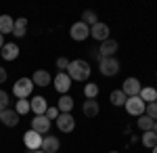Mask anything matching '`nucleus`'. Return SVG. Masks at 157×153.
Here are the masks:
<instances>
[{
  "label": "nucleus",
  "instance_id": "4be33fe9",
  "mask_svg": "<svg viewBox=\"0 0 157 153\" xmlns=\"http://www.w3.org/2000/svg\"><path fill=\"white\" fill-rule=\"evenodd\" d=\"M13 25H15V19L11 15H0V34H13Z\"/></svg>",
  "mask_w": 157,
  "mask_h": 153
},
{
  "label": "nucleus",
  "instance_id": "c756f323",
  "mask_svg": "<svg viewBox=\"0 0 157 153\" xmlns=\"http://www.w3.org/2000/svg\"><path fill=\"white\" fill-rule=\"evenodd\" d=\"M9 94L4 92V90H0V111H4V109H9Z\"/></svg>",
  "mask_w": 157,
  "mask_h": 153
},
{
  "label": "nucleus",
  "instance_id": "cd10ccee",
  "mask_svg": "<svg viewBox=\"0 0 157 153\" xmlns=\"http://www.w3.org/2000/svg\"><path fill=\"white\" fill-rule=\"evenodd\" d=\"M84 94H86V99H97V94H98V84L88 82V84L84 86Z\"/></svg>",
  "mask_w": 157,
  "mask_h": 153
},
{
  "label": "nucleus",
  "instance_id": "72a5a7b5",
  "mask_svg": "<svg viewBox=\"0 0 157 153\" xmlns=\"http://www.w3.org/2000/svg\"><path fill=\"white\" fill-rule=\"evenodd\" d=\"M2 46H4V36L0 34V50H2Z\"/></svg>",
  "mask_w": 157,
  "mask_h": 153
},
{
  "label": "nucleus",
  "instance_id": "f3484780",
  "mask_svg": "<svg viewBox=\"0 0 157 153\" xmlns=\"http://www.w3.org/2000/svg\"><path fill=\"white\" fill-rule=\"evenodd\" d=\"M98 111H101V107H98L97 99H86L84 105H82V113H84L86 118H94L98 116Z\"/></svg>",
  "mask_w": 157,
  "mask_h": 153
},
{
  "label": "nucleus",
  "instance_id": "6e6552de",
  "mask_svg": "<svg viewBox=\"0 0 157 153\" xmlns=\"http://www.w3.org/2000/svg\"><path fill=\"white\" fill-rule=\"evenodd\" d=\"M57 122V128L61 130V132H73V128H75V118H73L71 113H59V118L55 120Z\"/></svg>",
  "mask_w": 157,
  "mask_h": 153
},
{
  "label": "nucleus",
  "instance_id": "9d476101",
  "mask_svg": "<svg viewBox=\"0 0 157 153\" xmlns=\"http://www.w3.org/2000/svg\"><path fill=\"white\" fill-rule=\"evenodd\" d=\"M117 40H105V42H101V46H98V55H101V59H109V57H113L115 53H117Z\"/></svg>",
  "mask_w": 157,
  "mask_h": 153
},
{
  "label": "nucleus",
  "instance_id": "7ed1b4c3",
  "mask_svg": "<svg viewBox=\"0 0 157 153\" xmlns=\"http://www.w3.org/2000/svg\"><path fill=\"white\" fill-rule=\"evenodd\" d=\"M120 61L115 59V57H109V59H101L98 61V71L105 76V78H113V76H117V71H120Z\"/></svg>",
  "mask_w": 157,
  "mask_h": 153
},
{
  "label": "nucleus",
  "instance_id": "e433bc0d",
  "mask_svg": "<svg viewBox=\"0 0 157 153\" xmlns=\"http://www.w3.org/2000/svg\"><path fill=\"white\" fill-rule=\"evenodd\" d=\"M151 153H157V145H155V147H153V149H151Z\"/></svg>",
  "mask_w": 157,
  "mask_h": 153
},
{
  "label": "nucleus",
  "instance_id": "1a4fd4ad",
  "mask_svg": "<svg viewBox=\"0 0 157 153\" xmlns=\"http://www.w3.org/2000/svg\"><path fill=\"white\" fill-rule=\"evenodd\" d=\"M140 88H143V86L138 82V78H126V80H124V86H121V92L130 99V96H138Z\"/></svg>",
  "mask_w": 157,
  "mask_h": 153
},
{
  "label": "nucleus",
  "instance_id": "5701e85b",
  "mask_svg": "<svg viewBox=\"0 0 157 153\" xmlns=\"http://www.w3.org/2000/svg\"><path fill=\"white\" fill-rule=\"evenodd\" d=\"M109 101H111V105H115V107H124L126 101H128V96L121 92V90H113V92L109 94Z\"/></svg>",
  "mask_w": 157,
  "mask_h": 153
},
{
  "label": "nucleus",
  "instance_id": "b1692460",
  "mask_svg": "<svg viewBox=\"0 0 157 153\" xmlns=\"http://www.w3.org/2000/svg\"><path fill=\"white\" fill-rule=\"evenodd\" d=\"M140 141H143V145H145V147H149V149H153V147L157 145V134L153 132V130H149V132H143Z\"/></svg>",
  "mask_w": 157,
  "mask_h": 153
},
{
  "label": "nucleus",
  "instance_id": "a211bd4d",
  "mask_svg": "<svg viewBox=\"0 0 157 153\" xmlns=\"http://www.w3.org/2000/svg\"><path fill=\"white\" fill-rule=\"evenodd\" d=\"M50 80H52V78H50V73L46 69L34 71V78H32V82L36 84V86H42V88H44V86H50Z\"/></svg>",
  "mask_w": 157,
  "mask_h": 153
},
{
  "label": "nucleus",
  "instance_id": "423d86ee",
  "mask_svg": "<svg viewBox=\"0 0 157 153\" xmlns=\"http://www.w3.org/2000/svg\"><path fill=\"white\" fill-rule=\"evenodd\" d=\"M69 36H71V40H75V42H84L86 38L90 36V27L86 23H82V21H78V23H73L69 27Z\"/></svg>",
  "mask_w": 157,
  "mask_h": 153
},
{
  "label": "nucleus",
  "instance_id": "ddd939ff",
  "mask_svg": "<svg viewBox=\"0 0 157 153\" xmlns=\"http://www.w3.org/2000/svg\"><path fill=\"white\" fill-rule=\"evenodd\" d=\"M19 46H17V42H4V46L0 50V55H2V59L4 61H15L19 57Z\"/></svg>",
  "mask_w": 157,
  "mask_h": 153
},
{
  "label": "nucleus",
  "instance_id": "2f4dec72",
  "mask_svg": "<svg viewBox=\"0 0 157 153\" xmlns=\"http://www.w3.org/2000/svg\"><path fill=\"white\" fill-rule=\"evenodd\" d=\"M57 67H59V71H65L69 67V59H67V57H59V59H57Z\"/></svg>",
  "mask_w": 157,
  "mask_h": 153
},
{
  "label": "nucleus",
  "instance_id": "6ab92c4d",
  "mask_svg": "<svg viewBox=\"0 0 157 153\" xmlns=\"http://www.w3.org/2000/svg\"><path fill=\"white\" fill-rule=\"evenodd\" d=\"M138 96H140V101H143L145 105H149V103H155L157 101V90L153 86H145V88H140Z\"/></svg>",
  "mask_w": 157,
  "mask_h": 153
},
{
  "label": "nucleus",
  "instance_id": "20e7f679",
  "mask_svg": "<svg viewBox=\"0 0 157 153\" xmlns=\"http://www.w3.org/2000/svg\"><path fill=\"white\" fill-rule=\"evenodd\" d=\"M126 111L130 113V116H134V118H140V116H145V103L140 101V96H130L128 101H126Z\"/></svg>",
  "mask_w": 157,
  "mask_h": 153
},
{
  "label": "nucleus",
  "instance_id": "f704fd0d",
  "mask_svg": "<svg viewBox=\"0 0 157 153\" xmlns=\"http://www.w3.org/2000/svg\"><path fill=\"white\" fill-rule=\"evenodd\" d=\"M153 132H155V134H157V122H155V124H153Z\"/></svg>",
  "mask_w": 157,
  "mask_h": 153
},
{
  "label": "nucleus",
  "instance_id": "39448f33",
  "mask_svg": "<svg viewBox=\"0 0 157 153\" xmlns=\"http://www.w3.org/2000/svg\"><path fill=\"white\" fill-rule=\"evenodd\" d=\"M23 145L27 147V151H38L42 147V134H38L36 130H27L23 134Z\"/></svg>",
  "mask_w": 157,
  "mask_h": 153
},
{
  "label": "nucleus",
  "instance_id": "c9c22d12",
  "mask_svg": "<svg viewBox=\"0 0 157 153\" xmlns=\"http://www.w3.org/2000/svg\"><path fill=\"white\" fill-rule=\"evenodd\" d=\"M27 153H44L42 149H38V151H27Z\"/></svg>",
  "mask_w": 157,
  "mask_h": 153
},
{
  "label": "nucleus",
  "instance_id": "412c9836",
  "mask_svg": "<svg viewBox=\"0 0 157 153\" xmlns=\"http://www.w3.org/2000/svg\"><path fill=\"white\" fill-rule=\"evenodd\" d=\"M25 34H27V19L25 17H19L15 21V25H13V36L15 38H23Z\"/></svg>",
  "mask_w": 157,
  "mask_h": 153
},
{
  "label": "nucleus",
  "instance_id": "4c0bfd02",
  "mask_svg": "<svg viewBox=\"0 0 157 153\" xmlns=\"http://www.w3.org/2000/svg\"><path fill=\"white\" fill-rule=\"evenodd\" d=\"M0 120H2V111H0Z\"/></svg>",
  "mask_w": 157,
  "mask_h": 153
},
{
  "label": "nucleus",
  "instance_id": "f257e3e1",
  "mask_svg": "<svg viewBox=\"0 0 157 153\" xmlns=\"http://www.w3.org/2000/svg\"><path fill=\"white\" fill-rule=\"evenodd\" d=\"M90 63L84 59H73L69 61V67H67V76L71 78V82L75 80V82H84V80H88L90 78Z\"/></svg>",
  "mask_w": 157,
  "mask_h": 153
},
{
  "label": "nucleus",
  "instance_id": "bb28decb",
  "mask_svg": "<svg viewBox=\"0 0 157 153\" xmlns=\"http://www.w3.org/2000/svg\"><path fill=\"white\" fill-rule=\"evenodd\" d=\"M15 111H17L19 116H25V113H29V111H32V107H29V101H27V99H19V101H17V105H15Z\"/></svg>",
  "mask_w": 157,
  "mask_h": 153
},
{
  "label": "nucleus",
  "instance_id": "c85d7f7f",
  "mask_svg": "<svg viewBox=\"0 0 157 153\" xmlns=\"http://www.w3.org/2000/svg\"><path fill=\"white\" fill-rule=\"evenodd\" d=\"M145 116H149L153 122H157V101L155 103H149V105L145 107Z\"/></svg>",
  "mask_w": 157,
  "mask_h": 153
},
{
  "label": "nucleus",
  "instance_id": "0eeeda50",
  "mask_svg": "<svg viewBox=\"0 0 157 153\" xmlns=\"http://www.w3.org/2000/svg\"><path fill=\"white\" fill-rule=\"evenodd\" d=\"M52 84H55V88H57V92L61 94H67L69 92V88H71V78L65 73V71H59L55 78H52Z\"/></svg>",
  "mask_w": 157,
  "mask_h": 153
},
{
  "label": "nucleus",
  "instance_id": "dca6fc26",
  "mask_svg": "<svg viewBox=\"0 0 157 153\" xmlns=\"http://www.w3.org/2000/svg\"><path fill=\"white\" fill-rule=\"evenodd\" d=\"M29 107H32L34 116H44V113H46V109H48V103H46V99H44V96H34V99L29 101Z\"/></svg>",
  "mask_w": 157,
  "mask_h": 153
},
{
  "label": "nucleus",
  "instance_id": "aec40b11",
  "mask_svg": "<svg viewBox=\"0 0 157 153\" xmlns=\"http://www.w3.org/2000/svg\"><path fill=\"white\" fill-rule=\"evenodd\" d=\"M57 109H59L61 113H69L73 109V99L69 94H61L59 96V103H57Z\"/></svg>",
  "mask_w": 157,
  "mask_h": 153
},
{
  "label": "nucleus",
  "instance_id": "f8f14e48",
  "mask_svg": "<svg viewBox=\"0 0 157 153\" xmlns=\"http://www.w3.org/2000/svg\"><path fill=\"white\" fill-rule=\"evenodd\" d=\"M32 130H36L38 134H48L50 120L46 116H34V120H32Z\"/></svg>",
  "mask_w": 157,
  "mask_h": 153
},
{
  "label": "nucleus",
  "instance_id": "2eb2a0df",
  "mask_svg": "<svg viewBox=\"0 0 157 153\" xmlns=\"http://www.w3.org/2000/svg\"><path fill=\"white\" fill-rule=\"evenodd\" d=\"M19 118H21V116H19L15 109H4V111H2V120H0V122H2L6 128H15V126L19 124Z\"/></svg>",
  "mask_w": 157,
  "mask_h": 153
},
{
  "label": "nucleus",
  "instance_id": "f03ea898",
  "mask_svg": "<svg viewBox=\"0 0 157 153\" xmlns=\"http://www.w3.org/2000/svg\"><path fill=\"white\" fill-rule=\"evenodd\" d=\"M34 90V82H32V78H19L17 82L13 84V94L17 96V101L19 99H27L29 94Z\"/></svg>",
  "mask_w": 157,
  "mask_h": 153
},
{
  "label": "nucleus",
  "instance_id": "473e14b6",
  "mask_svg": "<svg viewBox=\"0 0 157 153\" xmlns=\"http://www.w3.org/2000/svg\"><path fill=\"white\" fill-rule=\"evenodd\" d=\"M6 80H9V78H6V69H4V67H0V84H4Z\"/></svg>",
  "mask_w": 157,
  "mask_h": 153
},
{
  "label": "nucleus",
  "instance_id": "58836bf2",
  "mask_svg": "<svg viewBox=\"0 0 157 153\" xmlns=\"http://www.w3.org/2000/svg\"><path fill=\"white\" fill-rule=\"evenodd\" d=\"M111 153H120V151H111Z\"/></svg>",
  "mask_w": 157,
  "mask_h": 153
},
{
  "label": "nucleus",
  "instance_id": "a878e982",
  "mask_svg": "<svg viewBox=\"0 0 157 153\" xmlns=\"http://www.w3.org/2000/svg\"><path fill=\"white\" fill-rule=\"evenodd\" d=\"M82 23H86L88 27H92L94 23H98V17L94 11H84L82 13Z\"/></svg>",
  "mask_w": 157,
  "mask_h": 153
},
{
  "label": "nucleus",
  "instance_id": "393cba45",
  "mask_svg": "<svg viewBox=\"0 0 157 153\" xmlns=\"http://www.w3.org/2000/svg\"><path fill=\"white\" fill-rule=\"evenodd\" d=\"M153 120L149 118V116H140V118L136 120V128H140L143 132H149V130H153Z\"/></svg>",
  "mask_w": 157,
  "mask_h": 153
},
{
  "label": "nucleus",
  "instance_id": "7c9ffc66",
  "mask_svg": "<svg viewBox=\"0 0 157 153\" xmlns=\"http://www.w3.org/2000/svg\"><path fill=\"white\" fill-rule=\"evenodd\" d=\"M59 113H61V111H59V109H57V107H48L44 116H46V118H48L50 122H52V120H57V118H59Z\"/></svg>",
  "mask_w": 157,
  "mask_h": 153
},
{
  "label": "nucleus",
  "instance_id": "4468645a",
  "mask_svg": "<svg viewBox=\"0 0 157 153\" xmlns=\"http://www.w3.org/2000/svg\"><path fill=\"white\" fill-rule=\"evenodd\" d=\"M59 147H61V143L57 136H50V134H46V136H42V151L44 153H57L59 151Z\"/></svg>",
  "mask_w": 157,
  "mask_h": 153
},
{
  "label": "nucleus",
  "instance_id": "9b49d317",
  "mask_svg": "<svg viewBox=\"0 0 157 153\" xmlns=\"http://www.w3.org/2000/svg\"><path fill=\"white\" fill-rule=\"evenodd\" d=\"M90 36H92L97 42H105V40H109V25L103 23V21L94 23L92 27H90Z\"/></svg>",
  "mask_w": 157,
  "mask_h": 153
}]
</instances>
